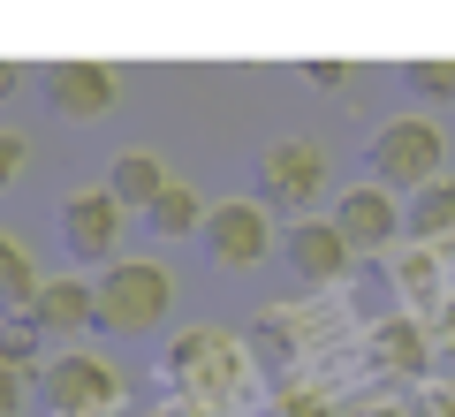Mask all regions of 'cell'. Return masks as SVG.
I'll return each instance as SVG.
<instances>
[{
  "instance_id": "1",
  "label": "cell",
  "mask_w": 455,
  "mask_h": 417,
  "mask_svg": "<svg viewBox=\"0 0 455 417\" xmlns=\"http://www.w3.org/2000/svg\"><path fill=\"white\" fill-rule=\"evenodd\" d=\"M92 296H99V326L107 334H152L175 311V273L160 258H114L92 281Z\"/></svg>"
},
{
  "instance_id": "26",
  "label": "cell",
  "mask_w": 455,
  "mask_h": 417,
  "mask_svg": "<svg viewBox=\"0 0 455 417\" xmlns=\"http://www.w3.org/2000/svg\"><path fill=\"white\" fill-rule=\"evenodd\" d=\"M23 84H31V76H23V61H0V107H8V99H16Z\"/></svg>"
},
{
  "instance_id": "21",
  "label": "cell",
  "mask_w": 455,
  "mask_h": 417,
  "mask_svg": "<svg viewBox=\"0 0 455 417\" xmlns=\"http://www.w3.org/2000/svg\"><path fill=\"white\" fill-rule=\"evenodd\" d=\"M23 167H31V137H23V129H0V190H8Z\"/></svg>"
},
{
  "instance_id": "23",
  "label": "cell",
  "mask_w": 455,
  "mask_h": 417,
  "mask_svg": "<svg viewBox=\"0 0 455 417\" xmlns=\"http://www.w3.org/2000/svg\"><path fill=\"white\" fill-rule=\"evenodd\" d=\"M23 395H31V380L0 365V417H23Z\"/></svg>"
},
{
  "instance_id": "16",
  "label": "cell",
  "mask_w": 455,
  "mask_h": 417,
  "mask_svg": "<svg viewBox=\"0 0 455 417\" xmlns=\"http://www.w3.org/2000/svg\"><path fill=\"white\" fill-rule=\"evenodd\" d=\"M205 213H212V205L190 190V182H167V190L152 197L145 221H152V236H205Z\"/></svg>"
},
{
  "instance_id": "22",
  "label": "cell",
  "mask_w": 455,
  "mask_h": 417,
  "mask_svg": "<svg viewBox=\"0 0 455 417\" xmlns=\"http://www.w3.org/2000/svg\"><path fill=\"white\" fill-rule=\"evenodd\" d=\"M410 410H418V417H455V380H440V387H425V395H410Z\"/></svg>"
},
{
  "instance_id": "8",
  "label": "cell",
  "mask_w": 455,
  "mask_h": 417,
  "mask_svg": "<svg viewBox=\"0 0 455 417\" xmlns=\"http://www.w3.org/2000/svg\"><path fill=\"white\" fill-rule=\"evenodd\" d=\"M38 92H46V107L61 114V122H99V114H114V99H122V76H114L107 61H46L38 68Z\"/></svg>"
},
{
  "instance_id": "24",
  "label": "cell",
  "mask_w": 455,
  "mask_h": 417,
  "mask_svg": "<svg viewBox=\"0 0 455 417\" xmlns=\"http://www.w3.org/2000/svg\"><path fill=\"white\" fill-rule=\"evenodd\" d=\"M281 417H334V410H326L311 387H289V395H281Z\"/></svg>"
},
{
  "instance_id": "3",
  "label": "cell",
  "mask_w": 455,
  "mask_h": 417,
  "mask_svg": "<svg viewBox=\"0 0 455 417\" xmlns=\"http://www.w3.org/2000/svg\"><path fill=\"white\" fill-rule=\"evenodd\" d=\"M167 380L182 387V395L197 402H228L243 395V341L228 334V326H182L175 341H167Z\"/></svg>"
},
{
  "instance_id": "15",
  "label": "cell",
  "mask_w": 455,
  "mask_h": 417,
  "mask_svg": "<svg viewBox=\"0 0 455 417\" xmlns=\"http://www.w3.org/2000/svg\"><path fill=\"white\" fill-rule=\"evenodd\" d=\"M403 221H410V243H425V251H433V243H448V236H455V182L440 175L433 190L403 197Z\"/></svg>"
},
{
  "instance_id": "20",
  "label": "cell",
  "mask_w": 455,
  "mask_h": 417,
  "mask_svg": "<svg viewBox=\"0 0 455 417\" xmlns=\"http://www.w3.org/2000/svg\"><path fill=\"white\" fill-rule=\"evenodd\" d=\"M304 76L319 84V92H341V99H357L364 68H357V61H304Z\"/></svg>"
},
{
  "instance_id": "17",
  "label": "cell",
  "mask_w": 455,
  "mask_h": 417,
  "mask_svg": "<svg viewBox=\"0 0 455 417\" xmlns=\"http://www.w3.org/2000/svg\"><path fill=\"white\" fill-rule=\"evenodd\" d=\"M387 281L410 296V304H433V311L448 304V296H440V258L425 251V243H403V251H395V273H387Z\"/></svg>"
},
{
  "instance_id": "9",
  "label": "cell",
  "mask_w": 455,
  "mask_h": 417,
  "mask_svg": "<svg viewBox=\"0 0 455 417\" xmlns=\"http://www.w3.org/2000/svg\"><path fill=\"white\" fill-rule=\"evenodd\" d=\"M334 228H341V243H349V251H395V236H410L403 197L379 190V182L341 190V197H334Z\"/></svg>"
},
{
  "instance_id": "6",
  "label": "cell",
  "mask_w": 455,
  "mask_h": 417,
  "mask_svg": "<svg viewBox=\"0 0 455 417\" xmlns=\"http://www.w3.org/2000/svg\"><path fill=\"white\" fill-rule=\"evenodd\" d=\"M205 258L220 273H251L274 258V221H266V205H251V197H228V205L205 213Z\"/></svg>"
},
{
  "instance_id": "7",
  "label": "cell",
  "mask_w": 455,
  "mask_h": 417,
  "mask_svg": "<svg viewBox=\"0 0 455 417\" xmlns=\"http://www.w3.org/2000/svg\"><path fill=\"white\" fill-rule=\"evenodd\" d=\"M326 190V160L319 145H304V137H281V145L259 152V197L274 213H311Z\"/></svg>"
},
{
  "instance_id": "5",
  "label": "cell",
  "mask_w": 455,
  "mask_h": 417,
  "mask_svg": "<svg viewBox=\"0 0 455 417\" xmlns=\"http://www.w3.org/2000/svg\"><path fill=\"white\" fill-rule=\"evenodd\" d=\"M122 221H130V205L99 182V190H68L61 197V251L76 258V266H114V243H122Z\"/></svg>"
},
{
  "instance_id": "10",
  "label": "cell",
  "mask_w": 455,
  "mask_h": 417,
  "mask_svg": "<svg viewBox=\"0 0 455 417\" xmlns=\"http://www.w3.org/2000/svg\"><path fill=\"white\" fill-rule=\"evenodd\" d=\"M281 258H289L296 281L326 289V281H341V273H349V258H357V251L341 243L334 221H289V228H281Z\"/></svg>"
},
{
  "instance_id": "14",
  "label": "cell",
  "mask_w": 455,
  "mask_h": 417,
  "mask_svg": "<svg viewBox=\"0 0 455 417\" xmlns=\"http://www.w3.org/2000/svg\"><path fill=\"white\" fill-rule=\"evenodd\" d=\"M38 289H46V273L31 266V251L16 236H0V319H31Z\"/></svg>"
},
{
  "instance_id": "25",
  "label": "cell",
  "mask_w": 455,
  "mask_h": 417,
  "mask_svg": "<svg viewBox=\"0 0 455 417\" xmlns=\"http://www.w3.org/2000/svg\"><path fill=\"white\" fill-rule=\"evenodd\" d=\"M433 334H440V349H448V357H455V289H448V304H440V311H433Z\"/></svg>"
},
{
  "instance_id": "12",
  "label": "cell",
  "mask_w": 455,
  "mask_h": 417,
  "mask_svg": "<svg viewBox=\"0 0 455 417\" xmlns=\"http://www.w3.org/2000/svg\"><path fill=\"white\" fill-rule=\"evenodd\" d=\"M31 326H38L46 341L92 334V326H99V296H92V281H76V273H46V289H38V304H31Z\"/></svg>"
},
{
  "instance_id": "19",
  "label": "cell",
  "mask_w": 455,
  "mask_h": 417,
  "mask_svg": "<svg viewBox=\"0 0 455 417\" xmlns=\"http://www.w3.org/2000/svg\"><path fill=\"white\" fill-rule=\"evenodd\" d=\"M403 84H410L418 99H433V107H448V99H455V61L418 53V61H403Z\"/></svg>"
},
{
  "instance_id": "13",
  "label": "cell",
  "mask_w": 455,
  "mask_h": 417,
  "mask_svg": "<svg viewBox=\"0 0 455 417\" xmlns=\"http://www.w3.org/2000/svg\"><path fill=\"white\" fill-rule=\"evenodd\" d=\"M167 182H175V175L160 167V152H152V145H122V152H114V167H107V190L122 197L130 213H152V197H160Z\"/></svg>"
},
{
  "instance_id": "18",
  "label": "cell",
  "mask_w": 455,
  "mask_h": 417,
  "mask_svg": "<svg viewBox=\"0 0 455 417\" xmlns=\"http://www.w3.org/2000/svg\"><path fill=\"white\" fill-rule=\"evenodd\" d=\"M38 326L31 319H0V365L8 372H23V380H38V372H46V349H38Z\"/></svg>"
},
{
  "instance_id": "2",
  "label": "cell",
  "mask_w": 455,
  "mask_h": 417,
  "mask_svg": "<svg viewBox=\"0 0 455 417\" xmlns=\"http://www.w3.org/2000/svg\"><path fill=\"white\" fill-rule=\"evenodd\" d=\"M372 182L395 197H418L440 182V160H448V137H440V122H425V114H395L387 129H372Z\"/></svg>"
},
{
  "instance_id": "11",
  "label": "cell",
  "mask_w": 455,
  "mask_h": 417,
  "mask_svg": "<svg viewBox=\"0 0 455 417\" xmlns=\"http://www.w3.org/2000/svg\"><path fill=\"white\" fill-rule=\"evenodd\" d=\"M433 357H440V334L418 319V311H395V319L372 326V365L395 372V380H425V372H433Z\"/></svg>"
},
{
  "instance_id": "27",
  "label": "cell",
  "mask_w": 455,
  "mask_h": 417,
  "mask_svg": "<svg viewBox=\"0 0 455 417\" xmlns=\"http://www.w3.org/2000/svg\"><path fill=\"white\" fill-rule=\"evenodd\" d=\"M152 417H190V410H152Z\"/></svg>"
},
{
  "instance_id": "4",
  "label": "cell",
  "mask_w": 455,
  "mask_h": 417,
  "mask_svg": "<svg viewBox=\"0 0 455 417\" xmlns=\"http://www.w3.org/2000/svg\"><path fill=\"white\" fill-rule=\"evenodd\" d=\"M38 402L53 417H114L122 410V372L92 349H53L38 372Z\"/></svg>"
}]
</instances>
